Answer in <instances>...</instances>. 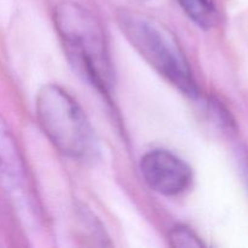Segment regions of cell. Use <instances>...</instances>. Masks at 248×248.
<instances>
[{"instance_id":"cell-1","label":"cell","mask_w":248,"mask_h":248,"mask_svg":"<svg viewBox=\"0 0 248 248\" xmlns=\"http://www.w3.org/2000/svg\"><path fill=\"white\" fill-rule=\"evenodd\" d=\"M55 26L80 72L104 93L114 84L106 34L98 19L74 1H62L53 14Z\"/></svg>"},{"instance_id":"cell-2","label":"cell","mask_w":248,"mask_h":248,"mask_svg":"<svg viewBox=\"0 0 248 248\" xmlns=\"http://www.w3.org/2000/svg\"><path fill=\"white\" fill-rule=\"evenodd\" d=\"M118 23L133 47L184 94L196 98L199 87L179 43L169 28L140 12L123 10Z\"/></svg>"},{"instance_id":"cell-3","label":"cell","mask_w":248,"mask_h":248,"mask_svg":"<svg viewBox=\"0 0 248 248\" xmlns=\"http://www.w3.org/2000/svg\"><path fill=\"white\" fill-rule=\"evenodd\" d=\"M36 115L48 140L62 154L86 156L92 147V130L84 110L67 91L45 85L36 97Z\"/></svg>"},{"instance_id":"cell-4","label":"cell","mask_w":248,"mask_h":248,"mask_svg":"<svg viewBox=\"0 0 248 248\" xmlns=\"http://www.w3.org/2000/svg\"><path fill=\"white\" fill-rule=\"evenodd\" d=\"M0 186L16 207L31 216L35 210L33 194L17 143L0 114Z\"/></svg>"},{"instance_id":"cell-5","label":"cell","mask_w":248,"mask_h":248,"mask_svg":"<svg viewBox=\"0 0 248 248\" xmlns=\"http://www.w3.org/2000/svg\"><path fill=\"white\" fill-rule=\"evenodd\" d=\"M140 172L148 186L165 196L184 193L193 181V172L188 164L164 149L147 153L140 160Z\"/></svg>"},{"instance_id":"cell-6","label":"cell","mask_w":248,"mask_h":248,"mask_svg":"<svg viewBox=\"0 0 248 248\" xmlns=\"http://www.w3.org/2000/svg\"><path fill=\"white\" fill-rule=\"evenodd\" d=\"M178 2L200 28L211 29L218 23V12L212 0H178Z\"/></svg>"},{"instance_id":"cell-7","label":"cell","mask_w":248,"mask_h":248,"mask_svg":"<svg viewBox=\"0 0 248 248\" xmlns=\"http://www.w3.org/2000/svg\"><path fill=\"white\" fill-rule=\"evenodd\" d=\"M170 242L173 247H202L203 242L191 229L178 225L170 232Z\"/></svg>"}]
</instances>
